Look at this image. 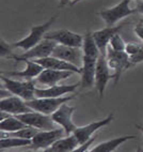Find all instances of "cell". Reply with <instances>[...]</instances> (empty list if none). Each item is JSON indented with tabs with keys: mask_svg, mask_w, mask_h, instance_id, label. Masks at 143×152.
<instances>
[{
	"mask_svg": "<svg viewBox=\"0 0 143 152\" xmlns=\"http://www.w3.org/2000/svg\"><path fill=\"white\" fill-rule=\"evenodd\" d=\"M57 17L58 14H56V15L52 16L44 24L38 25V26H32L29 34L27 37H25L24 39H22V40H19V41L11 43L12 47L13 48H22L24 50H28V49L32 48L33 46H35L36 44H38L43 40L44 35L48 31L49 28L52 27V25L56 22Z\"/></svg>",
	"mask_w": 143,
	"mask_h": 152,
	"instance_id": "1",
	"label": "cell"
},
{
	"mask_svg": "<svg viewBox=\"0 0 143 152\" xmlns=\"http://www.w3.org/2000/svg\"><path fill=\"white\" fill-rule=\"evenodd\" d=\"M106 59H107L109 69L113 71L111 78H114V85H116L120 80L122 73L132 65L131 62H130L129 55L126 52H116V50L111 48L110 46H108L107 54H106Z\"/></svg>",
	"mask_w": 143,
	"mask_h": 152,
	"instance_id": "2",
	"label": "cell"
},
{
	"mask_svg": "<svg viewBox=\"0 0 143 152\" xmlns=\"http://www.w3.org/2000/svg\"><path fill=\"white\" fill-rule=\"evenodd\" d=\"M75 95H64L60 98H34L33 100L26 101L27 105L35 111H40L46 115H52L63 103H68L73 100Z\"/></svg>",
	"mask_w": 143,
	"mask_h": 152,
	"instance_id": "3",
	"label": "cell"
},
{
	"mask_svg": "<svg viewBox=\"0 0 143 152\" xmlns=\"http://www.w3.org/2000/svg\"><path fill=\"white\" fill-rule=\"evenodd\" d=\"M1 79H2L4 87L11 91L14 95H18L25 101L33 100L35 98V82L33 79H27L26 82H19V80H14L1 74Z\"/></svg>",
	"mask_w": 143,
	"mask_h": 152,
	"instance_id": "4",
	"label": "cell"
},
{
	"mask_svg": "<svg viewBox=\"0 0 143 152\" xmlns=\"http://www.w3.org/2000/svg\"><path fill=\"white\" fill-rule=\"evenodd\" d=\"M129 2L130 0H122L116 6L100 11L98 15L105 20L107 26H114L121 19L129 16L134 13H138L137 9L129 8Z\"/></svg>",
	"mask_w": 143,
	"mask_h": 152,
	"instance_id": "5",
	"label": "cell"
},
{
	"mask_svg": "<svg viewBox=\"0 0 143 152\" xmlns=\"http://www.w3.org/2000/svg\"><path fill=\"white\" fill-rule=\"evenodd\" d=\"M65 131L64 129H54V130H42L38 131V133L35 134L31 140V145L28 148L30 150H43L45 151L46 149H48L49 147L54 144V141H57L58 139L62 138L64 136Z\"/></svg>",
	"mask_w": 143,
	"mask_h": 152,
	"instance_id": "6",
	"label": "cell"
},
{
	"mask_svg": "<svg viewBox=\"0 0 143 152\" xmlns=\"http://www.w3.org/2000/svg\"><path fill=\"white\" fill-rule=\"evenodd\" d=\"M57 44V42L44 38L40 43L36 44L32 48L25 50V53H23L22 55H17V56L16 55H12L10 58L14 59L16 62H19V61H23L24 59H40V58L48 57L52 54Z\"/></svg>",
	"mask_w": 143,
	"mask_h": 152,
	"instance_id": "7",
	"label": "cell"
},
{
	"mask_svg": "<svg viewBox=\"0 0 143 152\" xmlns=\"http://www.w3.org/2000/svg\"><path fill=\"white\" fill-rule=\"evenodd\" d=\"M18 119H20L24 123L27 125L36 128L38 130H54V124L57 123L54 122L52 119V115H46L40 111L31 110L25 114H20L16 116Z\"/></svg>",
	"mask_w": 143,
	"mask_h": 152,
	"instance_id": "8",
	"label": "cell"
},
{
	"mask_svg": "<svg viewBox=\"0 0 143 152\" xmlns=\"http://www.w3.org/2000/svg\"><path fill=\"white\" fill-rule=\"evenodd\" d=\"M44 38L52 40V41L57 42L58 44L68 45V46L82 47V44H83V35L73 32L68 29H59L54 30V31H49V32H46Z\"/></svg>",
	"mask_w": 143,
	"mask_h": 152,
	"instance_id": "9",
	"label": "cell"
},
{
	"mask_svg": "<svg viewBox=\"0 0 143 152\" xmlns=\"http://www.w3.org/2000/svg\"><path fill=\"white\" fill-rule=\"evenodd\" d=\"M113 119H114V114L111 113V114H109L103 120L94 121V122H91L89 124L83 125V126H77L75 129V131L73 132V134L76 136V138L78 139L79 146L81 144L86 142L88 139L91 138L92 136L94 135V133H96L102 128H104V126H106V125H108L109 123L112 122Z\"/></svg>",
	"mask_w": 143,
	"mask_h": 152,
	"instance_id": "10",
	"label": "cell"
},
{
	"mask_svg": "<svg viewBox=\"0 0 143 152\" xmlns=\"http://www.w3.org/2000/svg\"><path fill=\"white\" fill-rule=\"evenodd\" d=\"M52 56L59 58L61 60H64V61H68L72 64L77 65L79 68L82 65V62H83V50L81 49V47L57 44Z\"/></svg>",
	"mask_w": 143,
	"mask_h": 152,
	"instance_id": "11",
	"label": "cell"
},
{
	"mask_svg": "<svg viewBox=\"0 0 143 152\" xmlns=\"http://www.w3.org/2000/svg\"><path fill=\"white\" fill-rule=\"evenodd\" d=\"M75 109L76 107H74V106H70L66 103H63L52 115L54 121L57 124H59L61 128L64 129L66 135L72 134L75 131V129L77 128L75 125V123L73 122V120H72V117H73Z\"/></svg>",
	"mask_w": 143,
	"mask_h": 152,
	"instance_id": "12",
	"label": "cell"
},
{
	"mask_svg": "<svg viewBox=\"0 0 143 152\" xmlns=\"http://www.w3.org/2000/svg\"><path fill=\"white\" fill-rule=\"evenodd\" d=\"M111 78L110 69L107 63L106 56L100 55L96 63V71H95V88L98 92L99 99H103L105 93L106 86Z\"/></svg>",
	"mask_w": 143,
	"mask_h": 152,
	"instance_id": "13",
	"label": "cell"
},
{
	"mask_svg": "<svg viewBox=\"0 0 143 152\" xmlns=\"http://www.w3.org/2000/svg\"><path fill=\"white\" fill-rule=\"evenodd\" d=\"M98 57L83 55V62L81 65L80 88H92L95 85V71Z\"/></svg>",
	"mask_w": 143,
	"mask_h": 152,
	"instance_id": "14",
	"label": "cell"
},
{
	"mask_svg": "<svg viewBox=\"0 0 143 152\" xmlns=\"http://www.w3.org/2000/svg\"><path fill=\"white\" fill-rule=\"evenodd\" d=\"M0 110L6 111V113L13 115V116H17V115L31 111L33 109H31L27 105L24 99H22L18 95L13 94L9 98L1 99V101H0Z\"/></svg>",
	"mask_w": 143,
	"mask_h": 152,
	"instance_id": "15",
	"label": "cell"
},
{
	"mask_svg": "<svg viewBox=\"0 0 143 152\" xmlns=\"http://www.w3.org/2000/svg\"><path fill=\"white\" fill-rule=\"evenodd\" d=\"M80 86V83L73 85H54L48 88H36L35 98H60L65 94L73 93Z\"/></svg>",
	"mask_w": 143,
	"mask_h": 152,
	"instance_id": "16",
	"label": "cell"
},
{
	"mask_svg": "<svg viewBox=\"0 0 143 152\" xmlns=\"http://www.w3.org/2000/svg\"><path fill=\"white\" fill-rule=\"evenodd\" d=\"M124 27V25H120V26H107L104 29L94 31L93 33V38H94L95 42L97 44L99 52L102 55L106 56L107 54V48L109 46L110 40L112 39L114 34L119 33V31Z\"/></svg>",
	"mask_w": 143,
	"mask_h": 152,
	"instance_id": "17",
	"label": "cell"
},
{
	"mask_svg": "<svg viewBox=\"0 0 143 152\" xmlns=\"http://www.w3.org/2000/svg\"><path fill=\"white\" fill-rule=\"evenodd\" d=\"M74 72L65 70H54V69H44L40 75L36 77V82L44 86H54L58 85L61 80L68 78L73 75Z\"/></svg>",
	"mask_w": 143,
	"mask_h": 152,
	"instance_id": "18",
	"label": "cell"
},
{
	"mask_svg": "<svg viewBox=\"0 0 143 152\" xmlns=\"http://www.w3.org/2000/svg\"><path fill=\"white\" fill-rule=\"evenodd\" d=\"M35 62L40 63L44 69H54V70H65V71H72L74 73L81 74V68L74 65L72 63L61 60L54 56H48V57L40 58V59H33Z\"/></svg>",
	"mask_w": 143,
	"mask_h": 152,
	"instance_id": "19",
	"label": "cell"
},
{
	"mask_svg": "<svg viewBox=\"0 0 143 152\" xmlns=\"http://www.w3.org/2000/svg\"><path fill=\"white\" fill-rule=\"evenodd\" d=\"M24 62H26L27 66L22 71H10V72H1V74L7 75L9 77H22L26 79H33L38 77L41 72L44 70V68L40 63L35 62L34 60L31 61L30 59H24Z\"/></svg>",
	"mask_w": 143,
	"mask_h": 152,
	"instance_id": "20",
	"label": "cell"
},
{
	"mask_svg": "<svg viewBox=\"0 0 143 152\" xmlns=\"http://www.w3.org/2000/svg\"><path fill=\"white\" fill-rule=\"evenodd\" d=\"M79 147L78 139L73 133L68 135L64 138H60L57 141H54L48 149H46V152H72L75 151Z\"/></svg>",
	"mask_w": 143,
	"mask_h": 152,
	"instance_id": "21",
	"label": "cell"
},
{
	"mask_svg": "<svg viewBox=\"0 0 143 152\" xmlns=\"http://www.w3.org/2000/svg\"><path fill=\"white\" fill-rule=\"evenodd\" d=\"M137 138L135 135H125L121 136V137H118V138L110 139V140L103 141L100 144L94 146V148H92L90 151L92 152H111L114 151V150L118 149V147L120 145L124 144L125 141L129 140V139H135Z\"/></svg>",
	"mask_w": 143,
	"mask_h": 152,
	"instance_id": "22",
	"label": "cell"
},
{
	"mask_svg": "<svg viewBox=\"0 0 143 152\" xmlns=\"http://www.w3.org/2000/svg\"><path fill=\"white\" fill-rule=\"evenodd\" d=\"M27 124L24 123L20 119L16 117V116H13V115H10L9 117L4 118V119L1 120L0 122V130L3 131V132H15V131H18L23 128H26Z\"/></svg>",
	"mask_w": 143,
	"mask_h": 152,
	"instance_id": "23",
	"label": "cell"
},
{
	"mask_svg": "<svg viewBox=\"0 0 143 152\" xmlns=\"http://www.w3.org/2000/svg\"><path fill=\"white\" fill-rule=\"evenodd\" d=\"M32 140L26 138H19V137H2L0 140V150L12 149L16 147H29Z\"/></svg>",
	"mask_w": 143,
	"mask_h": 152,
	"instance_id": "24",
	"label": "cell"
},
{
	"mask_svg": "<svg viewBox=\"0 0 143 152\" xmlns=\"http://www.w3.org/2000/svg\"><path fill=\"white\" fill-rule=\"evenodd\" d=\"M38 131L41 130L33 128V126H30V125H27L26 128H23L18 131H15V132H10V133L1 131V138L2 137H19V138L32 139Z\"/></svg>",
	"mask_w": 143,
	"mask_h": 152,
	"instance_id": "25",
	"label": "cell"
},
{
	"mask_svg": "<svg viewBox=\"0 0 143 152\" xmlns=\"http://www.w3.org/2000/svg\"><path fill=\"white\" fill-rule=\"evenodd\" d=\"M109 46L112 49L116 50V52H125V48H126V43L124 42V40L122 39V37L116 33L112 37V39L110 40V43H109Z\"/></svg>",
	"mask_w": 143,
	"mask_h": 152,
	"instance_id": "26",
	"label": "cell"
},
{
	"mask_svg": "<svg viewBox=\"0 0 143 152\" xmlns=\"http://www.w3.org/2000/svg\"><path fill=\"white\" fill-rule=\"evenodd\" d=\"M12 49H13V47L11 44L7 43L3 39L0 40V57L10 58L12 56Z\"/></svg>",
	"mask_w": 143,
	"mask_h": 152,
	"instance_id": "27",
	"label": "cell"
},
{
	"mask_svg": "<svg viewBox=\"0 0 143 152\" xmlns=\"http://www.w3.org/2000/svg\"><path fill=\"white\" fill-rule=\"evenodd\" d=\"M141 45H142L141 43H126V48H125V52L129 55V57H130V56L137 54V53L139 52V49H140Z\"/></svg>",
	"mask_w": 143,
	"mask_h": 152,
	"instance_id": "28",
	"label": "cell"
},
{
	"mask_svg": "<svg viewBox=\"0 0 143 152\" xmlns=\"http://www.w3.org/2000/svg\"><path fill=\"white\" fill-rule=\"evenodd\" d=\"M129 58H130V62H131L132 65L142 62V61H143V44L141 45L140 49H139V52H138L137 54L130 56Z\"/></svg>",
	"mask_w": 143,
	"mask_h": 152,
	"instance_id": "29",
	"label": "cell"
},
{
	"mask_svg": "<svg viewBox=\"0 0 143 152\" xmlns=\"http://www.w3.org/2000/svg\"><path fill=\"white\" fill-rule=\"evenodd\" d=\"M95 139H96V135L92 136L91 138L88 139V140L86 141V142H83V144H81L80 146L77 148V149L75 150V152H84V151H88L89 150V147L92 146V144L95 141Z\"/></svg>",
	"mask_w": 143,
	"mask_h": 152,
	"instance_id": "30",
	"label": "cell"
},
{
	"mask_svg": "<svg viewBox=\"0 0 143 152\" xmlns=\"http://www.w3.org/2000/svg\"><path fill=\"white\" fill-rule=\"evenodd\" d=\"M135 33L143 41V23L138 24L135 27Z\"/></svg>",
	"mask_w": 143,
	"mask_h": 152,
	"instance_id": "31",
	"label": "cell"
},
{
	"mask_svg": "<svg viewBox=\"0 0 143 152\" xmlns=\"http://www.w3.org/2000/svg\"><path fill=\"white\" fill-rule=\"evenodd\" d=\"M74 0H60V3H59V8H63V7L68 6V4H70V3L73 2Z\"/></svg>",
	"mask_w": 143,
	"mask_h": 152,
	"instance_id": "32",
	"label": "cell"
},
{
	"mask_svg": "<svg viewBox=\"0 0 143 152\" xmlns=\"http://www.w3.org/2000/svg\"><path fill=\"white\" fill-rule=\"evenodd\" d=\"M136 9H137V12H138V13H141L143 15V2L139 3Z\"/></svg>",
	"mask_w": 143,
	"mask_h": 152,
	"instance_id": "33",
	"label": "cell"
},
{
	"mask_svg": "<svg viewBox=\"0 0 143 152\" xmlns=\"http://www.w3.org/2000/svg\"><path fill=\"white\" fill-rule=\"evenodd\" d=\"M136 128L138 129V130L141 131V133L143 134V125H140V124H136Z\"/></svg>",
	"mask_w": 143,
	"mask_h": 152,
	"instance_id": "34",
	"label": "cell"
},
{
	"mask_svg": "<svg viewBox=\"0 0 143 152\" xmlns=\"http://www.w3.org/2000/svg\"><path fill=\"white\" fill-rule=\"evenodd\" d=\"M80 1H83V0H74L73 2L70 3V6H74V4H76V3H78V2H80Z\"/></svg>",
	"mask_w": 143,
	"mask_h": 152,
	"instance_id": "35",
	"label": "cell"
},
{
	"mask_svg": "<svg viewBox=\"0 0 143 152\" xmlns=\"http://www.w3.org/2000/svg\"><path fill=\"white\" fill-rule=\"evenodd\" d=\"M142 1H143V0H142Z\"/></svg>",
	"mask_w": 143,
	"mask_h": 152,
	"instance_id": "36",
	"label": "cell"
}]
</instances>
